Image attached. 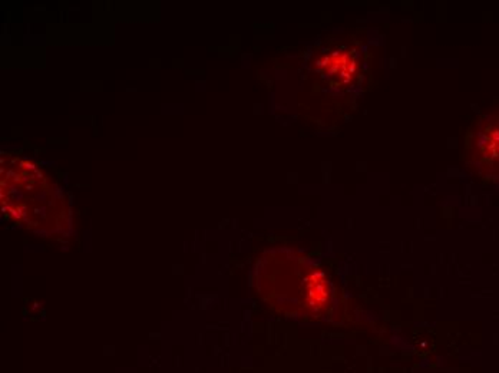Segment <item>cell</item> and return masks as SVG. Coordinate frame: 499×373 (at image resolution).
<instances>
[{"label":"cell","mask_w":499,"mask_h":373,"mask_svg":"<svg viewBox=\"0 0 499 373\" xmlns=\"http://www.w3.org/2000/svg\"><path fill=\"white\" fill-rule=\"evenodd\" d=\"M2 201L11 214L26 217L33 224L35 217L53 214L61 206L48 177L31 162L18 158L2 164Z\"/></svg>","instance_id":"1"},{"label":"cell","mask_w":499,"mask_h":373,"mask_svg":"<svg viewBox=\"0 0 499 373\" xmlns=\"http://www.w3.org/2000/svg\"><path fill=\"white\" fill-rule=\"evenodd\" d=\"M320 70L332 80L346 83L357 73V62L353 53L347 51H335L320 62Z\"/></svg>","instance_id":"3"},{"label":"cell","mask_w":499,"mask_h":373,"mask_svg":"<svg viewBox=\"0 0 499 373\" xmlns=\"http://www.w3.org/2000/svg\"><path fill=\"white\" fill-rule=\"evenodd\" d=\"M465 157L475 174L499 181V108L480 115L472 124L466 135Z\"/></svg>","instance_id":"2"}]
</instances>
